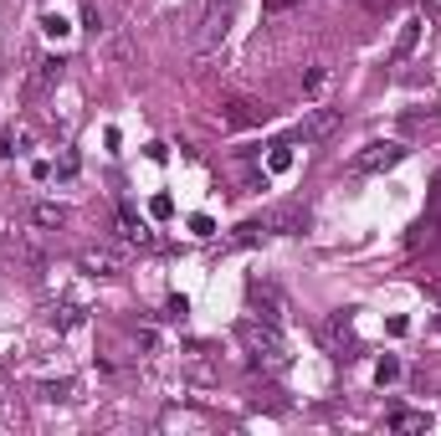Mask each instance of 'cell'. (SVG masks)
<instances>
[{
    "label": "cell",
    "mask_w": 441,
    "mask_h": 436,
    "mask_svg": "<svg viewBox=\"0 0 441 436\" xmlns=\"http://www.w3.org/2000/svg\"><path fill=\"white\" fill-rule=\"evenodd\" d=\"M395 380H400V360H395V354H385V360L374 364V385H395Z\"/></svg>",
    "instance_id": "14"
},
{
    "label": "cell",
    "mask_w": 441,
    "mask_h": 436,
    "mask_svg": "<svg viewBox=\"0 0 441 436\" xmlns=\"http://www.w3.org/2000/svg\"><path fill=\"white\" fill-rule=\"evenodd\" d=\"M62 67H67L62 57H42V62H36V77H31V92H42V87H51V83H62Z\"/></svg>",
    "instance_id": "8"
},
{
    "label": "cell",
    "mask_w": 441,
    "mask_h": 436,
    "mask_svg": "<svg viewBox=\"0 0 441 436\" xmlns=\"http://www.w3.org/2000/svg\"><path fill=\"white\" fill-rule=\"evenodd\" d=\"M293 160H297V154H293V139H277V144L267 149V175H288Z\"/></svg>",
    "instance_id": "7"
},
{
    "label": "cell",
    "mask_w": 441,
    "mask_h": 436,
    "mask_svg": "<svg viewBox=\"0 0 441 436\" xmlns=\"http://www.w3.org/2000/svg\"><path fill=\"white\" fill-rule=\"evenodd\" d=\"M185 313H190L185 298H170V303H164V319H185Z\"/></svg>",
    "instance_id": "19"
},
{
    "label": "cell",
    "mask_w": 441,
    "mask_h": 436,
    "mask_svg": "<svg viewBox=\"0 0 441 436\" xmlns=\"http://www.w3.org/2000/svg\"><path fill=\"white\" fill-rule=\"evenodd\" d=\"M42 31L51 36V42H62V36H67L72 26H67V16H57V10H46V16H42Z\"/></svg>",
    "instance_id": "15"
},
{
    "label": "cell",
    "mask_w": 441,
    "mask_h": 436,
    "mask_svg": "<svg viewBox=\"0 0 441 436\" xmlns=\"http://www.w3.org/2000/svg\"><path fill=\"white\" fill-rule=\"evenodd\" d=\"M431 421H426L421 411H390V431H426Z\"/></svg>",
    "instance_id": "13"
},
{
    "label": "cell",
    "mask_w": 441,
    "mask_h": 436,
    "mask_svg": "<svg viewBox=\"0 0 441 436\" xmlns=\"http://www.w3.org/2000/svg\"><path fill=\"white\" fill-rule=\"evenodd\" d=\"M57 175H62V180H72V175H77V154H62V165H57Z\"/></svg>",
    "instance_id": "20"
},
{
    "label": "cell",
    "mask_w": 441,
    "mask_h": 436,
    "mask_svg": "<svg viewBox=\"0 0 441 436\" xmlns=\"http://www.w3.org/2000/svg\"><path fill=\"white\" fill-rule=\"evenodd\" d=\"M190 231L196 236H216V221L205 216V210H196V216H190Z\"/></svg>",
    "instance_id": "17"
},
{
    "label": "cell",
    "mask_w": 441,
    "mask_h": 436,
    "mask_svg": "<svg viewBox=\"0 0 441 436\" xmlns=\"http://www.w3.org/2000/svg\"><path fill=\"white\" fill-rule=\"evenodd\" d=\"M246 303H252V319H267V324H277V319H282V298L272 293V287H262V283L246 287Z\"/></svg>",
    "instance_id": "4"
},
{
    "label": "cell",
    "mask_w": 441,
    "mask_h": 436,
    "mask_svg": "<svg viewBox=\"0 0 441 436\" xmlns=\"http://www.w3.org/2000/svg\"><path fill=\"white\" fill-rule=\"evenodd\" d=\"M334 118H339L334 108H318L313 118H303V124H297V134H303V139H323V134L334 128Z\"/></svg>",
    "instance_id": "9"
},
{
    "label": "cell",
    "mask_w": 441,
    "mask_h": 436,
    "mask_svg": "<svg viewBox=\"0 0 441 436\" xmlns=\"http://www.w3.org/2000/svg\"><path fill=\"white\" fill-rule=\"evenodd\" d=\"M83 267L98 272V277H113V272H123V252H113V246H87V252H83Z\"/></svg>",
    "instance_id": "5"
},
{
    "label": "cell",
    "mask_w": 441,
    "mask_h": 436,
    "mask_svg": "<svg viewBox=\"0 0 441 436\" xmlns=\"http://www.w3.org/2000/svg\"><path fill=\"white\" fill-rule=\"evenodd\" d=\"M149 216L154 221H170L175 216V201H170V195H154V201H149Z\"/></svg>",
    "instance_id": "16"
},
{
    "label": "cell",
    "mask_w": 441,
    "mask_h": 436,
    "mask_svg": "<svg viewBox=\"0 0 441 436\" xmlns=\"http://www.w3.org/2000/svg\"><path fill=\"white\" fill-rule=\"evenodd\" d=\"M72 390V380H57V385H42V401H62Z\"/></svg>",
    "instance_id": "18"
},
{
    "label": "cell",
    "mask_w": 441,
    "mask_h": 436,
    "mask_svg": "<svg viewBox=\"0 0 441 436\" xmlns=\"http://www.w3.org/2000/svg\"><path fill=\"white\" fill-rule=\"evenodd\" d=\"M236 334H241L246 360H252L257 369H288V344H282L277 324H267V319H241Z\"/></svg>",
    "instance_id": "1"
},
{
    "label": "cell",
    "mask_w": 441,
    "mask_h": 436,
    "mask_svg": "<svg viewBox=\"0 0 441 436\" xmlns=\"http://www.w3.org/2000/svg\"><path fill=\"white\" fill-rule=\"evenodd\" d=\"M26 144H31L26 128H6V134H0V160H16V154H26Z\"/></svg>",
    "instance_id": "12"
},
{
    "label": "cell",
    "mask_w": 441,
    "mask_h": 436,
    "mask_svg": "<svg viewBox=\"0 0 441 436\" xmlns=\"http://www.w3.org/2000/svg\"><path fill=\"white\" fill-rule=\"evenodd\" d=\"M416 42H421V21L410 16L406 26H400V42H395V51H390V57H395V62H406L410 51H416Z\"/></svg>",
    "instance_id": "10"
},
{
    "label": "cell",
    "mask_w": 441,
    "mask_h": 436,
    "mask_svg": "<svg viewBox=\"0 0 441 436\" xmlns=\"http://www.w3.org/2000/svg\"><path fill=\"white\" fill-rule=\"evenodd\" d=\"M231 21H236V0H205L200 31H196V51H216L220 42H226Z\"/></svg>",
    "instance_id": "2"
},
{
    "label": "cell",
    "mask_w": 441,
    "mask_h": 436,
    "mask_svg": "<svg viewBox=\"0 0 441 436\" xmlns=\"http://www.w3.org/2000/svg\"><path fill=\"white\" fill-rule=\"evenodd\" d=\"M323 83H329V67H313V72H308V92H318Z\"/></svg>",
    "instance_id": "21"
},
{
    "label": "cell",
    "mask_w": 441,
    "mask_h": 436,
    "mask_svg": "<svg viewBox=\"0 0 441 436\" xmlns=\"http://www.w3.org/2000/svg\"><path fill=\"white\" fill-rule=\"evenodd\" d=\"M406 144H395V139H374V144H365V149L349 160V169L354 175H385V169H395L400 160H406Z\"/></svg>",
    "instance_id": "3"
},
{
    "label": "cell",
    "mask_w": 441,
    "mask_h": 436,
    "mask_svg": "<svg viewBox=\"0 0 441 436\" xmlns=\"http://www.w3.org/2000/svg\"><path fill=\"white\" fill-rule=\"evenodd\" d=\"M272 108L267 103H231L226 108V128H252V124H267Z\"/></svg>",
    "instance_id": "6"
},
{
    "label": "cell",
    "mask_w": 441,
    "mask_h": 436,
    "mask_svg": "<svg viewBox=\"0 0 441 436\" xmlns=\"http://www.w3.org/2000/svg\"><path fill=\"white\" fill-rule=\"evenodd\" d=\"M31 221H36L42 231H62V226H67V210L46 201V206H36V210H31Z\"/></svg>",
    "instance_id": "11"
}]
</instances>
